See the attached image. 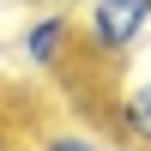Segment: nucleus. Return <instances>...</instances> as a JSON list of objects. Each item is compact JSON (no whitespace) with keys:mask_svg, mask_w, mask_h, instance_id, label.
<instances>
[{"mask_svg":"<svg viewBox=\"0 0 151 151\" xmlns=\"http://www.w3.org/2000/svg\"><path fill=\"white\" fill-rule=\"evenodd\" d=\"M151 30V0H73V42L97 67H121Z\"/></svg>","mask_w":151,"mask_h":151,"instance_id":"obj_1","label":"nucleus"},{"mask_svg":"<svg viewBox=\"0 0 151 151\" xmlns=\"http://www.w3.org/2000/svg\"><path fill=\"white\" fill-rule=\"evenodd\" d=\"M73 48H79L73 42V6H48L18 30V55H24L30 73H60Z\"/></svg>","mask_w":151,"mask_h":151,"instance_id":"obj_2","label":"nucleus"},{"mask_svg":"<svg viewBox=\"0 0 151 151\" xmlns=\"http://www.w3.org/2000/svg\"><path fill=\"white\" fill-rule=\"evenodd\" d=\"M109 121H115V133H121L127 151H151V73L145 79H127L109 97Z\"/></svg>","mask_w":151,"mask_h":151,"instance_id":"obj_3","label":"nucleus"},{"mask_svg":"<svg viewBox=\"0 0 151 151\" xmlns=\"http://www.w3.org/2000/svg\"><path fill=\"white\" fill-rule=\"evenodd\" d=\"M36 151H103V145H97L91 133H48Z\"/></svg>","mask_w":151,"mask_h":151,"instance_id":"obj_4","label":"nucleus"},{"mask_svg":"<svg viewBox=\"0 0 151 151\" xmlns=\"http://www.w3.org/2000/svg\"><path fill=\"white\" fill-rule=\"evenodd\" d=\"M0 151H6V133H0Z\"/></svg>","mask_w":151,"mask_h":151,"instance_id":"obj_5","label":"nucleus"}]
</instances>
